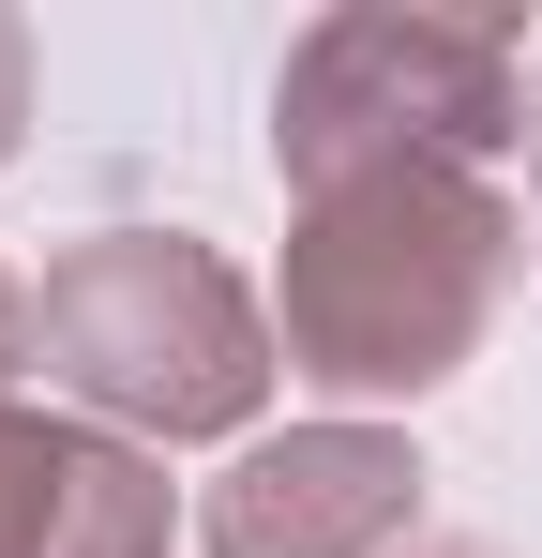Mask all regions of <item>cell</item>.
I'll use <instances>...</instances> for the list:
<instances>
[{
	"mask_svg": "<svg viewBox=\"0 0 542 558\" xmlns=\"http://www.w3.org/2000/svg\"><path fill=\"white\" fill-rule=\"evenodd\" d=\"M528 257V211L482 167H377L286 211V272H271V332L286 377L332 408H422L438 377L482 363L497 287Z\"/></svg>",
	"mask_w": 542,
	"mask_h": 558,
	"instance_id": "cell-1",
	"label": "cell"
},
{
	"mask_svg": "<svg viewBox=\"0 0 542 558\" xmlns=\"http://www.w3.org/2000/svg\"><path fill=\"white\" fill-rule=\"evenodd\" d=\"M30 363L76 423L167 453V438H257L286 332L196 227H90L30 287Z\"/></svg>",
	"mask_w": 542,
	"mask_h": 558,
	"instance_id": "cell-2",
	"label": "cell"
},
{
	"mask_svg": "<svg viewBox=\"0 0 542 558\" xmlns=\"http://www.w3.org/2000/svg\"><path fill=\"white\" fill-rule=\"evenodd\" d=\"M528 76L542 61L497 15L347 0V15L286 31V61H271V182L332 196L377 167H497V151H528Z\"/></svg>",
	"mask_w": 542,
	"mask_h": 558,
	"instance_id": "cell-3",
	"label": "cell"
},
{
	"mask_svg": "<svg viewBox=\"0 0 542 558\" xmlns=\"http://www.w3.org/2000/svg\"><path fill=\"white\" fill-rule=\"evenodd\" d=\"M422 529V453L407 423H286V438H242L196 498V544L211 558H392Z\"/></svg>",
	"mask_w": 542,
	"mask_h": 558,
	"instance_id": "cell-4",
	"label": "cell"
},
{
	"mask_svg": "<svg viewBox=\"0 0 542 558\" xmlns=\"http://www.w3.org/2000/svg\"><path fill=\"white\" fill-rule=\"evenodd\" d=\"M167 453L0 392V558H167Z\"/></svg>",
	"mask_w": 542,
	"mask_h": 558,
	"instance_id": "cell-5",
	"label": "cell"
},
{
	"mask_svg": "<svg viewBox=\"0 0 542 558\" xmlns=\"http://www.w3.org/2000/svg\"><path fill=\"white\" fill-rule=\"evenodd\" d=\"M15 136H30V15L0 0V167H15Z\"/></svg>",
	"mask_w": 542,
	"mask_h": 558,
	"instance_id": "cell-6",
	"label": "cell"
},
{
	"mask_svg": "<svg viewBox=\"0 0 542 558\" xmlns=\"http://www.w3.org/2000/svg\"><path fill=\"white\" fill-rule=\"evenodd\" d=\"M15 363H30V287L0 272V392H15Z\"/></svg>",
	"mask_w": 542,
	"mask_h": 558,
	"instance_id": "cell-7",
	"label": "cell"
},
{
	"mask_svg": "<svg viewBox=\"0 0 542 558\" xmlns=\"http://www.w3.org/2000/svg\"><path fill=\"white\" fill-rule=\"evenodd\" d=\"M528 257H542V76H528Z\"/></svg>",
	"mask_w": 542,
	"mask_h": 558,
	"instance_id": "cell-8",
	"label": "cell"
},
{
	"mask_svg": "<svg viewBox=\"0 0 542 558\" xmlns=\"http://www.w3.org/2000/svg\"><path fill=\"white\" fill-rule=\"evenodd\" d=\"M407 558H497V544H407Z\"/></svg>",
	"mask_w": 542,
	"mask_h": 558,
	"instance_id": "cell-9",
	"label": "cell"
}]
</instances>
